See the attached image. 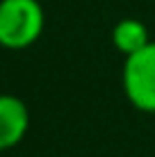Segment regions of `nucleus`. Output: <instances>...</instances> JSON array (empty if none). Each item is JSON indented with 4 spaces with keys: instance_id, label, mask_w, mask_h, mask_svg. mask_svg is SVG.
I'll list each match as a JSON object with an SVG mask.
<instances>
[{
    "instance_id": "f257e3e1",
    "label": "nucleus",
    "mask_w": 155,
    "mask_h": 157,
    "mask_svg": "<svg viewBox=\"0 0 155 157\" xmlns=\"http://www.w3.org/2000/svg\"><path fill=\"white\" fill-rule=\"evenodd\" d=\"M46 28V14L39 0H0V46L25 50L34 46Z\"/></svg>"
},
{
    "instance_id": "f03ea898",
    "label": "nucleus",
    "mask_w": 155,
    "mask_h": 157,
    "mask_svg": "<svg viewBox=\"0 0 155 157\" xmlns=\"http://www.w3.org/2000/svg\"><path fill=\"white\" fill-rule=\"evenodd\" d=\"M121 84L135 109L155 114V41L123 59Z\"/></svg>"
},
{
    "instance_id": "7ed1b4c3",
    "label": "nucleus",
    "mask_w": 155,
    "mask_h": 157,
    "mask_svg": "<svg viewBox=\"0 0 155 157\" xmlns=\"http://www.w3.org/2000/svg\"><path fill=\"white\" fill-rule=\"evenodd\" d=\"M30 128V109L18 96L0 94V153L12 150L25 139Z\"/></svg>"
},
{
    "instance_id": "20e7f679",
    "label": "nucleus",
    "mask_w": 155,
    "mask_h": 157,
    "mask_svg": "<svg viewBox=\"0 0 155 157\" xmlns=\"http://www.w3.org/2000/svg\"><path fill=\"white\" fill-rule=\"evenodd\" d=\"M148 43H151V34H148L146 23L139 18H121L112 28V46L123 57L141 50Z\"/></svg>"
}]
</instances>
